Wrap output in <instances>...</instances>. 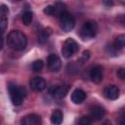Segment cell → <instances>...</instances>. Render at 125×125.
Wrapping results in <instances>:
<instances>
[{
  "instance_id": "cell-7",
  "label": "cell",
  "mask_w": 125,
  "mask_h": 125,
  "mask_svg": "<svg viewBox=\"0 0 125 125\" xmlns=\"http://www.w3.org/2000/svg\"><path fill=\"white\" fill-rule=\"evenodd\" d=\"M89 77L91 79V81H93L94 83H100L103 80L104 77V71H103V67L101 65H95L93 66L90 71H89Z\"/></svg>"
},
{
  "instance_id": "cell-1",
  "label": "cell",
  "mask_w": 125,
  "mask_h": 125,
  "mask_svg": "<svg viewBox=\"0 0 125 125\" xmlns=\"http://www.w3.org/2000/svg\"><path fill=\"white\" fill-rule=\"evenodd\" d=\"M7 44L16 51H22L27 45V38L20 30H12L7 36Z\"/></svg>"
},
{
  "instance_id": "cell-15",
  "label": "cell",
  "mask_w": 125,
  "mask_h": 125,
  "mask_svg": "<svg viewBox=\"0 0 125 125\" xmlns=\"http://www.w3.org/2000/svg\"><path fill=\"white\" fill-rule=\"evenodd\" d=\"M66 11V6L62 3V2H57L55 5H54V15L53 16H56L58 18H60L62 14H64Z\"/></svg>"
},
{
  "instance_id": "cell-4",
  "label": "cell",
  "mask_w": 125,
  "mask_h": 125,
  "mask_svg": "<svg viewBox=\"0 0 125 125\" xmlns=\"http://www.w3.org/2000/svg\"><path fill=\"white\" fill-rule=\"evenodd\" d=\"M78 50H79V46L77 42L72 38H67L64 41L63 46L62 48V54L64 58L67 59V58H70L73 54H75Z\"/></svg>"
},
{
  "instance_id": "cell-10",
  "label": "cell",
  "mask_w": 125,
  "mask_h": 125,
  "mask_svg": "<svg viewBox=\"0 0 125 125\" xmlns=\"http://www.w3.org/2000/svg\"><path fill=\"white\" fill-rule=\"evenodd\" d=\"M104 94L108 100H116L119 97V89L115 85H109L104 88Z\"/></svg>"
},
{
  "instance_id": "cell-28",
  "label": "cell",
  "mask_w": 125,
  "mask_h": 125,
  "mask_svg": "<svg viewBox=\"0 0 125 125\" xmlns=\"http://www.w3.org/2000/svg\"><path fill=\"white\" fill-rule=\"evenodd\" d=\"M16 1H21V0H16Z\"/></svg>"
},
{
  "instance_id": "cell-5",
  "label": "cell",
  "mask_w": 125,
  "mask_h": 125,
  "mask_svg": "<svg viewBox=\"0 0 125 125\" xmlns=\"http://www.w3.org/2000/svg\"><path fill=\"white\" fill-rule=\"evenodd\" d=\"M60 25L64 32H69L75 25V20L69 13L65 12L60 17Z\"/></svg>"
},
{
  "instance_id": "cell-3",
  "label": "cell",
  "mask_w": 125,
  "mask_h": 125,
  "mask_svg": "<svg viewBox=\"0 0 125 125\" xmlns=\"http://www.w3.org/2000/svg\"><path fill=\"white\" fill-rule=\"evenodd\" d=\"M9 93H10V98H11L12 104L14 105H21L22 104L23 98H24V92L21 87L10 84L9 85Z\"/></svg>"
},
{
  "instance_id": "cell-14",
  "label": "cell",
  "mask_w": 125,
  "mask_h": 125,
  "mask_svg": "<svg viewBox=\"0 0 125 125\" xmlns=\"http://www.w3.org/2000/svg\"><path fill=\"white\" fill-rule=\"evenodd\" d=\"M52 34V29L50 27H46V28H43L40 33L38 34V42L40 44H44L48 41L50 35Z\"/></svg>"
},
{
  "instance_id": "cell-22",
  "label": "cell",
  "mask_w": 125,
  "mask_h": 125,
  "mask_svg": "<svg viewBox=\"0 0 125 125\" xmlns=\"http://www.w3.org/2000/svg\"><path fill=\"white\" fill-rule=\"evenodd\" d=\"M43 12L48 16H53L54 15V5H48L47 7L44 8Z\"/></svg>"
},
{
  "instance_id": "cell-13",
  "label": "cell",
  "mask_w": 125,
  "mask_h": 125,
  "mask_svg": "<svg viewBox=\"0 0 125 125\" xmlns=\"http://www.w3.org/2000/svg\"><path fill=\"white\" fill-rule=\"evenodd\" d=\"M67 92H68V87H66V86H58V87H55L53 89L52 95L54 96V98H56L58 100H62L66 96Z\"/></svg>"
},
{
  "instance_id": "cell-2",
  "label": "cell",
  "mask_w": 125,
  "mask_h": 125,
  "mask_svg": "<svg viewBox=\"0 0 125 125\" xmlns=\"http://www.w3.org/2000/svg\"><path fill=\"white\" fill-rule=\"evenodd\" d=\"M98 31V24L95 21H87L80 29V36L83 40H89L96 36Z\"/></svg>"
},
{
  "instance_id": "cell-26",
  "label": "cell",
  "mask_w": 125,
  "mask_h": 125,
  "mask_svg": "<svg viewBox=\"0 0 125 125\" xmlns=\"http://www.w3.org/2000/svg\"><path fill=\"white\" fill-rule=\"evenodd\" d=\"M104 4L106 7H111L113 5V0H104Z\"/></svg>"
},
{
  "instance_id": "cell-17",
  "label": "cell",
  "mask_w": 125,
  "mask_h": 125,
  "mask_svg": "<svg viewBox=\"0 0 125 125\" xmlns=\"http://www.w3.org/2000/svg\"><path fill=\"white\" fill-rule=\"evenodd\" d=\"M125 45V35L124 34H120L116 37L115 41H114V48L117 50H122L124 48Z\"/></svg>"
},
{
  "instance_id": "cell-25",
  "label": "cell",
  "mask_w": 125,
  "mask_h": 125,
  "mask_svg": "<svg viewBox=\"0 0 125 125\" xmlns=\"http://www.w3.org/2000/svg\"><path fill=\"white\" fill-rule=\"evenodd\" d=\"M90 57V52L89 51H84L82 54V59L83 60H88Z\"/></svg>"
},
{
  "instance_id": "cell-23",
  "label": "cell",
  "mask_w": 125,
  "mask_h": 125,
  "mask_svg": "<svg viewBox=\"0 0 125 125\" xmlns=\"http://www.w3.org/2000/svg\"><path fill=\"white\" fill-rule=\"evenodd\" d=\"M9 14V9L6 5L0 6V17H7Z\"/></svg>"
},
{
  "instance_id": "cell-21",
  "label": "cell",
  "mask_w": 125,
  "mask_h": 125,
  "mask_svg": "<svg viewBox=\"0 0 125 125\" xmlns=\"http://www.w3.org/2000/svg\"><path fill=\"white\" fill-rule=\"evenodd\" d=\"M91 122H92V119L90 118V116H82L78 121L80 125H89L91 124Z\"/></svg>"
},
{
  "instance_id": "cell-20",
  "label": "cell",
  "mask_w": 125,
  "mask_h": 125,
  "mask_svg": "<svg viewBox=\"0 0 125 125\" xmlns=\"http://www.w3.org/2000/svg\"><path fill=\"white\" fill-rule=\"evenodd\" d=\"M43 68V62L41 60H37L32 63V69L34 71H40Z\"/></svg>"
},
{
  "instance_id": "cell-9",
  "label": "cell",
  "mask_w": 125,
  "mask_h": 125,
  "mask_svg": "<svg viewBox=\"0 0 125 125\" xmlns=\"http://www.w3.org/2000/svg\"><path fill=\"white\" fill-rule=\"evenodd\" d=\"M105 115V110L103 106L101 105H94L91 109H90V118L92 120H101L104 117Z\"/></svg>"
},
{
  "instance_id": "cell-24",
  "label": "cell",
  "mask_w": 125,
  "mask_h": 125,
  "mask_svg": "<svg viewBox=\"0 0 125 125\" xmlns=\"http://www.w3.org/2000/svg\"><path fill=\"white\" fill-rule=\"evenodd\" d=\"M116 74H117V76H118L121 80H124V79H125V69H124L123 67L119 68V69L117 70Z\"/></svg>"
},
{
  "instance_id": "cell-11",
  "label": "cell",
  "mask_w": 125,
  "mask_h": 125,
  "mask_svg": "<svg viewBox=\"0 0 125 125\" xmlns=\"http://www.w3.org/2000/svg\"><path fill=\"white\" fill-rule=\"evenodd\" d=\"M41 122V117L37 114H28L24 116L21 121V123L23 125H39Z\"/></svg>"
},
{
  "instance_id": "cell-19",
  "label": "cell",
  "mask_w": 125,
  "mask_h": 125,
  "mask_svg": "<svg viewBox=\"0 0 125 125\" xmlns=\"http://www.w3.org/2000/svg\"><path fill=\"white\" fill-rule=\"evenodd\" d=\"M8 24V19L7 17H0V33H4L7 29Z\"/></svg>"
},
{
  "instance_id": "cell-16",
  "label": "cell",
  "mask_w": 125,
  "mask_h": 125,
  "mask_svg": "<svg viewBox=\"0 0 125 125\" xmlns=\"http://www.w3.org/2000/svg\"><path fill=\"white\" fill-rule=\"evenodd\" d=\"M62 117H63L62 112L60 109H57V110H55V111L52 113V115H51V122H52L53 124H55V125H59V124L62 123Z\"/></svg>"
},
{
  "instance_id": "cell-18",
  "label": "cell",
  "mask_w": 125,
  "mask_h": 125,
  "mask_svg": "<svg viewBox=\"0 0 125 125\" xmlns=\"http://www.w3.org/2000/svg\"><path fill=\"white\" fill-rule=\"evenodd\" d=\"M32 19H33V15H32V13L30 11L24 12L22 14V16H21V21H22L24 25H29L31 23V21H32Z\"/></svg>"
},
{
  "instance_id": "cell-8",
  "label": "cell",
  "mask_w": 125,
  "mask_h": 125,
  "mask_svg": "<svg viewBox=\"0 0 125 125\" xmlns=\"http://www.w3.org/2000/svg\"><path fill=\"white\" fill-rule=\"evenodd\" d=\"M30 88L36 92H41L43 90H45L46 88V82L42 77L39 76H35L33 78H31L30 82H29Z\"/></svg>"
},
{
  "instance_id": "cell-27",
  "label": "cell",
  "mask_w": 125,
  "mask_h": 125,
  "mask_svg": "<svg viewBox=\"0 0 125 125\" xmlns=\"http://www.w3.org/2000/svg\"><path fill=\"white\" fill-rule=\"evenodd\" d=\"M2 47H3V38H2V36L0 35V50L2 49Z\"/></svg>"
},
{
  "instance_id": "cell-6",
  "label": "cell",
  "mask_w": 125,
  "mask_h": 125,
  "mask_svg": "<svg viewBox=\"0 0 125 125\" xmlns=\"http://www.w3.org/2000/svg\"><path fill=\"white\" fill-rule=\"evenodd\" d=\"M47 65L51 71H53V72L59 71L61 69V66H62L61 59L56 54H50L48 59H47Z\"/></svg>"
},
{
  "instance_id": "cell-12",
  "label": "cell",
  "mask_w": 125,
  "mask_h": 125,
  "mask_svg": "<svg viewBox=\"0 0 125 125\" xmlns=\"http://www.w3.org/2000/svg\"><path fill=\"white\" fill-rule=\"evenodd\" d=\"M86 99V93L81 89H76L71 94V101L75 104H82Z\"/></svg>"
}]
</instances>
